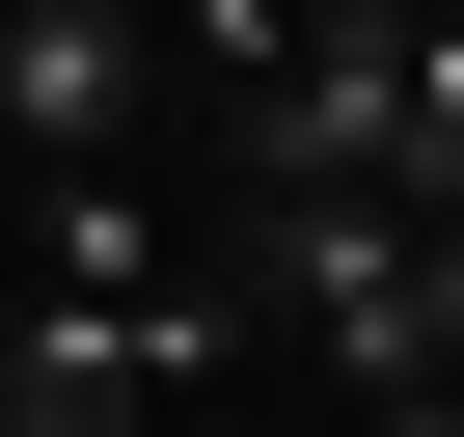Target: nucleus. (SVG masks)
<instances>
[{
  "instance_id": "nucleus-3",
  "label": "nucleus",
  "mask_w": 464,
  "mask_h": 437,
  "mask_svg": "<svg viewBox=\"0 0 464 437\" xmlns=\"http://www.w3.org/2000/svg\"><path fill=\"white\" fill-rule=\"evenodd\" d=\"M382 191L464 218V0H410V110H382Z\"/></svg>"
},
{
  "instance_id": "nucleus-2",
  "label": "nucleus",
  "mask_w": 464,
  "mask_h": 437,
  "mask_svg": "<svg viewBox=\"0 0 464 437\" xmlns=\"http://www.w3.org/2000/svg\"><path fill=\"white\" fill-rule=\"evenodd\" d=\"M164 137V0H0V164H137Z\"/></svg>"
},
{
  "instance_id": "nucleus-1",
  "label": "nucleus",
  "mask_w": 464,
  "mask_h": 437,
  "mask_svg": "<svg viewBox=\"0 0 464 437\" xmlns=\"http://www.w3.org/2000/svg\"><path fill=\"white\" fill-rule=\"evenodd\" d=\"M218 274H246V328H274L328 410L437 383V218H410V191H246V218H218Z\"/></svg>"
}]
</instances>
